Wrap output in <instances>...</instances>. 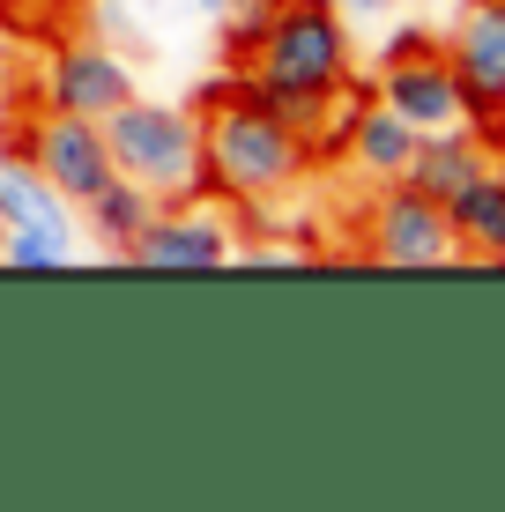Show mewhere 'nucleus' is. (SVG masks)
<instances>
[{"label":"nucleus","instance_id":"1","mask_svg":"<svg viewBox=\"0 0 505 512\" xmlns=\"http://www.w3.org/2000/svg\"><path fill=\"white\" fill-rule=\"evenodd\" d=\"M194 112H201V149H208V193H223V201L268 208L312 171L305 127H290L275 104H260L246 90V67L201 82Z\"/></svg>","mask_w":505,"mask_h":512},{"label":"nucleus","instance_id":"2","mask_svg":"<svg viewBox=\"0 0 505 512\" xmlns=\"http://www.w3.org/2000/svg\"><path fill=\"white\" fill-rule=\"evenodd\" d=\"M238 67H246V90L260 104H275L290 127H312V112H320L342 82H357V38L327 0H283L268 38Z\"/></svg>","mask_w":505,"mask_h":512},{"label":"nucleus","instance_id":"3","mask_svg":"<svg viewBox=\"0 0 505 512\" xmlns=\"http://www.w3.org/2000/svg\"><path fill=\"white\" fill-rule=\"evenodd\" d=\"M104 141H112V164L127 171L134 186H149L156 201H201L208 193V149H201V112L194 104H164L134 90L104 119Z\"/></svg>","mask_w":505,"mask_h":512},{"label":"nucleus","instance_id":"4","mask_svg":"<svg viewBox=\"0 0 505 512\" xmlns=\"http://www.w3.org/2000/svg\"><path fill=\"white\" fill-rule=\"evenodd\" d=\"M439 45L461 82V119L498 134L505 127V0H461L454 23L439 30Z\"/></svg>","mask_w":505,"mask_h":512},{"label":"nucleus","instance_id":"5","mask_svg":"<svg viewBox=\"0 0 505 512\" xmlns=\"http://www.w3.org/2000/svg\"><path fill=\"white\" fill-rule=\"evenodd\" d=\"M364 253L387 260V268H454L461 245L446 223V201L394 179V186H372V201H364Z\"/></svg>","mask_w":505,"mask_h":512},{"label":"nucleus","instance_id":"6","mask_svg":"<svg viewBox=\"0 0 505 512\" xmlns=\"http://www.w3.org/2000/svg\"><path fill=\"white\" fill-rule=\"evenodd\" d=\"M30 164L45 171V186L60 193L67 208L97 201L104 186H112V141H104V119H82V112H45L38 127H30Z\"/></svg>","mask_w":505,"mask_h":512},{"label":"nucleus","instance_id":"7","mask_svg":"<svg viewBox=\"0 0 505 512\" xmlns=\"http://www.w3.org/2000/svg\"><path fill=\"white\" fill-rule=\"evenodd\" d=\"M134 268H231L238 260V238L216 208L201 201H156V216L134 231L127 245Z\"/></svg>","mask_w":505,"mask_h":512},{"label":"nucleus","instance_id":"8","mask_svg":"<svg viewBox=\"0 0 505 512\" xmlns=\"http://www.w3.org/2000/svg\"><path fill=\"white\" fill-rule=\"evenodd\" d=\"M142 82H134V67L119 60L112 45H60L45 60V112H82V119H112L119 104H127Z\"/></svg>","mask_w":505,"mask_h":512},{"label":"nucleus","instance_id":"9","mask_svg":"<svg viewBox=\"0 0 505 512\" xmlns=\"http://www.w3.org/2000/svg\"><path fill=\"white\" fill-rule=\"evenodd\" d=\"M372 97L387 104V112H402L416 134H439V127L461 119V82H454V67H446V45L409 52V60H379Z\"/></svg>","mask_w":505,"mask_h":512},{"label":"nucleus","instance_id":"10","mask_svg":"<svg viewBox=\"0 0 505 512\" xmlns=\"http://www.w3.org/2000/svg\"><path fill=\"white\" fill-rule=\"evenodd\" d=\"M476 171H491V134H483V127L454 119V127H439V134H416V156H409V186L416 193L454 201Z\"/></svg>","mask_w":505,"mask_h":512},{"label":"nucleus","instance_id":"11","mask_svg":"<svg viewBox=\"0 0 505 512\" xmlns=\"http://www.w3.org/2000/svg\"><path fill=\"white\" fill-rule=\"evenodd\" d=\"M342 164L357 171L364 186H394V179H409V156H416V127L402 112H387V104H364V112L350 119V134H342Z\"/></svg>","mask_w":505,"mask_h":512},{"label":"nucleus","instance_id":"12","mask_svg":"<svg viewBox=\"0 0 505 512\" xmlns=\"http://www.w3.org/2000/svg\"><path fill=\"white\" fill-rule=\"evenodd\" d=\"M446 223H454L461 260H505V171H476L454 201H446Z\"/></svg>","mask_w":505,"mask_h":512},{"label":"nucleus","instance_id":"13","mask_svg":"<svg viewBox=\"0 0 505 512\" xmlns=\"http://www.w3.org/2000/svg\"><path fill=\"white\" fill-rule=\"evenodd\" d=\"M15 223H52V231L75 223V208L45 186V171L30 164V149H0V231H15Z\"/></svg>","mask_w":505,"mask_h":512},{"label":"nucleus","instance_id":"14","mask_svg":"<svg viewBox=\"0 0 505 512\" xmlns=\"http://www.w3.org/2000/svg\"><path fill=\"white\" fill-rule=\"evenodd\" d=\"M82 216H90V231H97V245L112 260H127V245H134V231L156 216V193L149 186H134L127 171H112V186L97 193V201H82Z\"/></svg>","mask_w":505,"mask_h":512},{"label":"nucleus","instance_id":"15","mask_svg":"<svg viewBox=\"0 0 505 512\" xmlns=\"http://www.w3.org/2000/svg\"><path fill=\"white\" fill-rule=\"evenodd\" d=\"M0 260H8V268H67V260H75V223H67V231H52V223H15V231H0Z\"/></svg>","mask_w":505,"mask_h":512},{"label":"nucleus","instance_id":"16","mask_svg":"<svg viewBox=\"0 0 505 512\" xmlns=\"http://www.w3.org/2000/svg\"><path fill=\"white\" fill-rule=\"evenodd\" d=\"M431 45H439V30H424V15H416V23H394V30H387L379 60H409V52H431Z\"/></svg>","mask_w":505,"mask_h":512},{"label":"nucleus","instance_id":"17","mask_svg":"<svg viewBox=\"0 0 505 512\" xmlns=\"http://www.w3.org/2000/svg\"><path fill=\"white\" fill-rule=\"evenodd\" d=\"M327 8L357 30V23H387V15H402V0H327Z\"/></svg>","mask_w":505,"mask_h":512},{"label":"nucleus","instance_id":"18","mask_svg":"<svg viewBox=\"0 0 505 512\" xmlns=\"http://www.w3.org/2000/svg\"><path fill=\"white\" fill-rule=\"evenodd\" d=\"M402 8H416V15H424V23H431V15H454L461 0H402Z\"/></svg>","mask_w":505,"mask_h":512},{"label":"nucleus","instance_id":"19","mask_svg":"<svg viewBox=\"0 0 505 512\" xmlns=\"http://www.w3.org/2000/svg\"><path fill=\"white\" fill-rule=\"evenodd\" d=\"M491 164H498V171H505V127H498V134H491Z\"/></svg>","mask_w":505,"mask_h":512},{"label":"nucleus","instance_id":"20","mask_svg":"<svg viewBox=\"0 0 505 512\" xmlns=\"http://www.w3.org/2000/svg\"><path fill=\"white\" fill-rule=\"evenodd\" d=\"M194 8H208V15H216V8H223V0H194Z\"/></svg>","mask_w":505,"mask_h":512}]
</instances>
